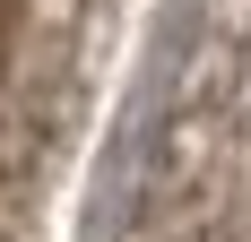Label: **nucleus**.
Listing matches in <instances>:
<instances>
[{
  "mask_svg": "<svg viewBox=\"0 0 251 242\" xmlns=\"http://www.w3.org/2000/svg\"><path fill=\"white\" fill-rule=\"evenodd\" d=\"M87 242H251V0H148Z\"/></svg>",
  "mask_w": 251,
  "mask_h": 242,
  "instance_id": "1",
  "label": "nucleus"
},
{
  "mask_svg": "<svg viewBox=\"0 0 251 242\" xmlns=\"http://www.w3.org/2000/svg\"><path fill=\"white\" fill-rule=\"evenodd\" d=\"M148 0H0V242L96 234Z\"/></svg>",
  "mask_w": 251,
  "mask_h": 242,
  "instance_id": "2",
  "label": "nucleus"
}]
</instances>
